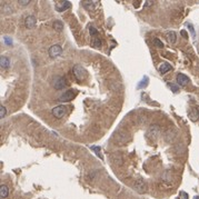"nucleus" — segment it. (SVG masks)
Here are the masks:
<instances>
[{
  "mask_svg": "<svg viewBox=\"0 0 199 199\" xmlns=\"http://www.w3.org/2000/svg\"><path fill=\"white\" fill-rule=\"evenodd\" d=\"M72 73H73L75 78H76L78 81L85 80L86 76H87V72H86L85 68L82 67V66H80V65L73 66V68H72Z\"/></svg>",
  "mask_w": 199,
  "mask_h": 199,
  "instance_id": "1",
  "label": "nucleus"
},
{
  "mask_svg": "<svg viewBox=\"0 0 199 199\" xmlns=\"http://www.w3.org/2000/svg\"><path fill=\"white\" fill-rule=\"evenodd\" d=\"M51 85H52V87H54L56 90H61V89L67 87V80H66V78H64V77L56 76L54 77V79L51 80Z\"/></svg>",
  "mask_w": 199,
  "mask_h": 199,
  "instance_id": "2",
  "label": "nucleus"
},
{
  "mask_svg": "<svg viewBox=\"0 0 199 199\" xmlns=\"http://www.w3.org/2000/svg\"><path fill=\"white\" fill-rule=\"evenodd\" d=\"M51 114H52V116H54L55 118L60 119L67 114V108H66V106H64V105H60V106L55 107V108L52 109V111H51Z\"/></svg>",
  "mask_w": 199,
  "mask_h": 199,
  "instance_id": "3",
  "label": "nucleus"
},
{
  "mask_svg": "<svg viewBox=\"0 0 199 199\" xmlns=\"http://www.w3.org/2000/svg\"><path fill=\"white\" fill-rule=\"evenodd\" d=\"M48 54H49V57H50L51 59H56V58H58L62 54V48L59 45H54V46H51L49 48Z\"/></svg>",
  "mask_w": 199,
  "mask_h": 199,
  "instance_id": "4",
  "label": "nucleus"
},
{
  "mask_svg": "<svg viewBox=\"0 0 199 199\" xmlns=\"http://www.w3.org/2000/svg\"><path fill=\"white\" fill-rule=\"evenodd\" d=\"M135 189L140 194H145L147 191V185L142 178H138L135 181Z\"/></svg>",
  "mask_w": 199,
  "mask_h": 199,
  "instance_id": "5",
  "label": "nucleus"
},
{
  "mask_svg": "<svg viewBox=\"0 0 199 199\" xmlns=\"http://www.w3.org/2000/svg\"><path fill=\"white\" fill-rule=\"evenodd\" d=\"M76 97V93H75V90H72V89H69L67 90L66 93L59 98V101L61 102H69L71 101L73 98Z\"/></svg>",
  "mask_w": 199,
  "mask_h": 199,
  "instance_id": "6",
  "label": "nucleus"
},
{
  "mask_svg": "<svg viewBox=\"0 0 199 199\" xmlns=\"http://www.w3.org/2000/svg\"><path fill=\"white\" fill-rule=\"evenodd\" d=\"M71 4L69 1H66V0H61V1H58L57 2V6H56V10L59 11V12H62L65 10L70 8Z\"/></svg>",
  "mask_w": 199,
  "mask_h": 199,
  "instance_id": "7",
  "label": "nucleus"
},
{
  "mask_svg": "<svg viewBox=\"0 0 199 199\" xmlns=\"http://www.w3.org/2000/svg\"><path fill=\"white\" fill-rule=\"evenodd\" d=\"M36 22H37V20H36V17H35V16H32V15H30V16H28V17L25 19L26 28H28V29H32L35 26H36Z\"/></svg>",
  "mask_w": 199,
  "mask_h": 199,
  "instance_id": "8",
  "label": "nucleus"
},
{
  "mask_svg": "<svg viewBox=\"0 0 199 199\" xmlns=\"http://www.w3.org/2000/svg\"><path fill=\"white\" fill-rule=\"evenodd\" d=\"M176 80H177V84L179 86H186L189 84V78L184 73H178Z\"/></svg>",
  "mask_w": 199,
  "mask_h": 199,
  "instance_id": "9",
  "label": "nucleus"
},
{
  "mask_svg": "<svg viewBox=\"0 0 199 199\" xmlns=\"http://www.w3.org/2000/svg\"><path fill=\"white\" fill-rule=\"evenodd\" d=\"M171 69H173V67H171L168 62H164V64L160 65V67H159V72H160L161 75H165V73H167L168 71H170Z\"/></svg>",
  "mask_w": 199,
  "mask_h": 199,
  "instance_id": "10",
  "label": "nucleus"
},
{
  "mask_svg": "<svg viewBox=\"0 0 199 199\" xmlns=\"http://www.w3.org/2000/svg\"><path fill=\"white\" fill-rule=\"evenodd\" d=\"M189 118L192 120V121H197L199 119V110L197 108H194L191 109L190 112H189Z\"/></svg>",
  "mask_w": 199,
  "mask_h": 199,
  "instance_id": "11",
  "label": "nucleus"
},
{
  "mask_svg": "<svg viewBox=\"0 0 199 199\" xmlns=\"http://www.w3.org/2000/svg\"><path fill=\"white\" fill-rule=\"evenodd\" d=\"M158 130H159V127L158 126H156V125H153V126H151V127L149 128V130H148V135L150 138H153V139H155L156 138V135H157V132H158Z\"/></svg>",
  "mask_w": 199,
  "mask_h": 199,
  "instance_id": "12",
  "label": "nucleus"
},
{
  "mask_svg": "<svg viewBox=\"0 0 199 199\" xmlns=\"http://www.w3.org/2000/svg\"><path fill=\"white\" fill-rule=\"evenodd\" d=\"M166 38H167V40H168V43H176V40H177V35H176L175 31H169V32L167 34V36H166Z\"/></svg>",
  "mask_w": 199,
  "mask_h": 199,
  "instance_id": "13",
  "label": "nucleus"
},
{
  "mask_svg": "<svg viewBox=\"0 0 199 199\" xmlns=\"http://www.w3.org/2000/svg\"><path fill=\"white\" fill-rule=\"evenodd\" d=\"M9 65H10V61L7 57H4V56H1V58H0V67L2 68V69H7L9 67Z\"/></svg>",
  "mask_w": 199,
  "mask_h": 199,
  "instance_id": "14",
  "label": "nucleus"
},
{
  "mask_svg": "<svg viewBox=\"0 0 199 199\" xmlns=\"http://www.w3.org/2000/svg\"><path fill=\"white\" fill-rule=\"evenodd\" d=\"M9 195V188L6 185H1L0 186V197L1 198H6Z\"/></svg>",
  "mask_w": 199,
  "mask_h": 199,
  "instance_id": "15",
  "label": "nucleus"
},
{
  "mask_svg": "<svg viewBox=\"0 0 199 199\" xmlns=\"http://www.w3.org/2000/svg\"><path fill=\"white\" fill-rule=\"evenodd\" d=\"M84 6H85L86 9H88V10H93L95 7H96V4H98V1H84L82 2Z\"/></svg>",
  "mask_w": 199,
  "mask_h": 199,
  "instance_id": "16",
  "label": "nucleus"
},
{
  "mask_svg": "<svg viewBox=\"0 0 199 199\" xmlns=\"http://www.w3.org/2000/svg\"><path fill=\"white\" fill-rule=\"evenodd\" d=\"M54 29H55L56 31H61V30L64 29V23L61 21H59V20H56V21L54 22Z\"/></svg>",
  "mask_w": 199,
  "mask_h": 199,
  "instance_id": "17",
  "label": "nucleus"
},
{
  "mask_svg": "<svg viewBox=\"0 0 199 199\" xmlns=\"http://www.w3.org/2000/svg\"><path fill=\"white\" fill-rule=\"evenodd\" d=\"M148 85V78L147 77H144V79L140 81L139 85H138V88H145L146 86Z\"/></svg>",
  "mask_w": 199,
  "mask_h": 199,
  "instance_id": "18",
  "label": "nucleus"
},
{
  "mask_svg": "<svg viewBox=\"0 0 199 199\" xmlns=\"http://www.w3.org/2000/svg\"><path fill=\"white\" fill-rule=\"evenodd\" d=\"M93 47H96V48H100L101 47V40L98 38H95L93 39Z\"/></svg>",
  "mask_w": 199,
  "mask_h": 199,
  "instance_id": "19",
  "label": "nucleus"
},
{
  "mask_svg": "<svg viewBox=\"0 0 199 199\" xmlns=\"http://www.w3.org/2000/svg\"><path fill=\"white\" fill-rule=\"evenodd\" d=\"M153 43H155V46H157L158 48H164V43H161V41L158 38L153 39Z\"/></svg>",
  "mask_w": 199,
  "mask_h": 199,
  "instance_id": "20",
  "label": "nucleus"
},
{
  "mask_svg": "<svg viewBox=\"0 0 199 199\" xmlns=\"http://www.w3.org/2000/svg\"><path fill=\"white\" fill-rule=\"evenodd\" d=\"M6 114H7V110H6V108H4V106H0V118L2 119L6 116Z\"/></svg>",
  "mask_w": 199,
  "mask_h": 199,
  "instance_id": "21",
  "label": "nucleus"
},
{
  "mask_svg": "<svg viewBox=\"0 0 199 199\" xmlns=\"http://www.w3.org/2000/svg\"><path fill=\"white\" fill-rule=\"evenodd\" d=\"M93 150V153H96V155H97L98 157H99V158H101V153H100V147H93V148H91Z\"/></svg>",
  "mask_w": 199,
  "mask_h": 199,
  "instance_id": "22",
  "label": "nucleus"
},
{
  "mask_svg": "<svg viewBox=\"0 0 199 199\" xmlns=\"http://www.w3.org/2000/svg\"><path fill=\"white\" fill-rule=\"evenodd\" d=\"M186 26H187V28H188V29L190 30V32H191V36H192V37H194V38H195V37H196V32H195V29H194V28H192V26H191L190 23H186Z\"/></svg>",
  "mask_w": 199,
  "mask_h": 199,
  "instance_id": "23",
  "label": "nucleus"
},
{
  "mask_svg": "<svg viewBox=\"0 0 199 199\" xmlns=\"http://www.w3.org/2000/svg\"><path fill=\"white\" fill-rule=\"evenodd\" d=\"M89 32H90L91 36H97V34H98L96 28H93V26H90V27H89Z\"/></svg>",
  "mask_w": 199,
  "mask_h": 199,
  "instance_id": "24",
  "label": "nucleus"
},
{
  "mask_svg": "<svg viewBox=\"0 0 199 199\" xmlns=\"http://www.w3.org/2000/svg\"><path fill=\"white\" fill-rule=\"evenodd\" d=\"M18 4H21V6H27V4H30V0H19Z\"/></svg>",
  "mask_w": 199,
  "mask_h": 199,
  "instance_id": "25",
  "label": "nucleus"
},
{
  "mask_svg": "<svg viewBox=\"0 0 199 199\" xmlns=\"http://www.w3.org/2000/svg\"><path fill=\"white\" fill-rule=\"evenodd\" d=\"M4 41H6V45H9V46L12 45V40H11V38H9V37H4Z\"/></svg>",
  "mask_w": 199,
  "mask_h": 199,
  "instance_id": "26",
  "label": "nucleus"
},
{
  "mask_svg": "<svg viewBox=\"0 0 199 199\" xmlns=\"http://www.w3.org/2000/svg\"><path fill=\"white\" fill-rule=\"evenodd\" d=\"M170 87V88H171V90H173V91H174V93H178V91H179V89L177 88V86H175V85H171V84H169V85H168Z\"/></svg>",
  "mask_w": 199,
  "mask_h": 199,
  "instance_id": "27",
  "label": "nucleus"
},
{
  "mask_svg": "<svg viewBox=\"0 0 199 199\" xmlns=\"http://www.w3.org/2000/svg\"><path fill=\"white\" fill-rule=\"evenodd\" d=\"M181 36L182 37H185V38H188V36H187V31L186 30H181Z\"/></svg>",
  "mask_w": 199,
  "mask_h": 199,
  "instance_id": "28",
  "label": "nucleus"
},
{
  "mask_svg": "<svg viewBox=\"0 0 199 199\" xmlns=\"http://www.w3.org/2000/svg\"><path fill=\"white\" fill-rule=\"evenodd\" d=\"M134 4L136 6V8H138V6L140 4V1H135V2H134Z\"/></svg>",
  "mask_w": 199,
  "mask_h": 199,
  "instance_id": "29",
  "label": "nucleus"
},
{
  "mask_svg": "<svg viewBox=\"0 0 199 199\" xmlns=\"http://www.w3.org/2000/svg\"><path fill=\"white\" fill-rule=\"evenodd\" d=\"M194 199H199V197L198 196H196V197H194Z\"/></svg>",
  "mask_w": 199,
  "mask_h": 199,
  "instance_id": "30",
  "label": "nucleus"
},
{
  "mask_svg": "<svg viewBox=\"0 0 199 199\" xmlns=\"http://www.w3.org/2000/svg\"><path fill=\"white\" fill-rule=\"evenodd\" d=\"M198 2H199V1H198Z\"/></svg>",
  "mask_w": 199,
  "mask_h": 199,
  "instance_id": "31",
  "label": "nucleus"
}]
</instances>
